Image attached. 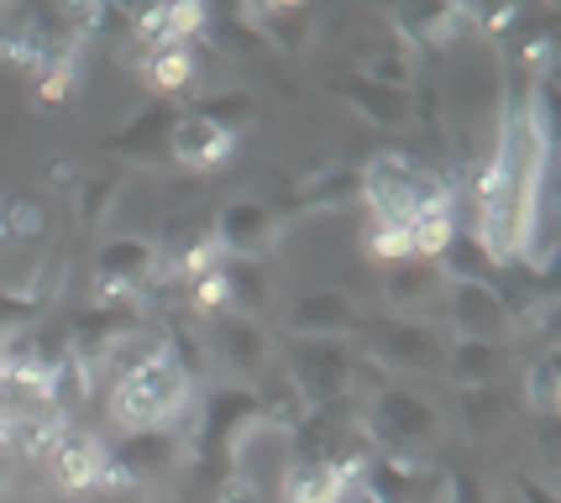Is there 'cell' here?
<instances>
[{
    "label": "cell",
    "mask_w": 561,
    "mask_h": 503,
    "mask_svg": "<svg viewBox=\"0 0 561 503\" xmlns=\"http://www.w3.org/2000/svg\"><path fill=\"white\" fill-rule=\"evenodd\" d=\"M546 163H551V116H546V84L510 79L499 142L483 173L472 179L478 226L472 237L499 267L530 263L536 258L540 205H546Z\"/></svg>",
    "instance_id": "cell-1"
},
{
    "label": "cell",
    "mask_w": 561,
    "mask_h": 503,
    "mask_svg": "<svg viewBox=\"0 0 561 503\" xmlns=\"http://www.w3.org/2000/svg\"><path fill=\"white\" fill-rule=\"evenodd\" d=\"M357 194L367 199L373 220H393V226H410L425 210H457L451 179L440 168L415 163L410 152H373L357 168Z\"/></svg>",
    "instance_id": "cell-2"
},
{
    "label": "cell",
    "mask_w": 561,
    "mask_h": 503,
    "mask_svg": "<svg viewBox=\"0 0 561 503\" xmlns=\"http://www.w3.org/2000/svg\"><path fill=\"white\" fill-rule=\"evenodd\" d=\"M190 404H195V384H190L184 367L169 357V346H163V357L122 373V378L111 384V399H105L111 420H116L126 435L179 431V420L190 414Z\"/></svg>",
    "instance_id": "cell-3"
},
{
    "label": "cell",
    "mask_w": 561,
    "mask_h": 503,
    "mask_svg": "<svg viewBox=\"0 0 561 503\" xmlns=\"http://www.w3.org/2000/svg\"><path fill=\"white\" fill-rule=\"evenodd\" d=\"M367 446H383V456H420L425 446L440 441V409L404 384L373 388L357 409Z\"/></svg>",
    "instance_id": "cell-4"
},
{
    "label": "cell",
    "mask_w": 561,
    "mask_h": 503,
    "mask_svg": "<svg viewBox=\"0 0 561 503\" xmlns=\"http://www.w3.org/2000/svg\"><path fill=\"white\" fill-rule=\"evenodd\" d=\"M367 335V357L378 362L389 378H410V373H440V362H446V341L451 335L440 331V320H373L363 325Z\"/></svg>",
    "instance_id": "cell-5"
},
{
    "label": "cell",
    "mask_w": 561,
    "mask_h": 503,
    "mask_svg": "<svg viewBox=\"0 0 561 503\" xmlns=\"http://www.w3.org/2000/svg\"><path fill=\"white\" fill-rule=\"evenodd\" d=\"M210 231H216L220 252H226L231 263H268L284 220L273 210V199H263V194H237V199H226L216 216H210Z\"/></svg>",
    "instance_id": "cell-6"
},
{
    "label": "cell",
    "mask_w": 561,
    "mask_h": 503,
    "mask_svg": "<svg viewBox=\"0 0 561 503\" xmlns=\"http://www.w3.org/2000/svg\"><path fill=\"white\" fill-rule=\"evenodd\" d=\"M440 331L451 335V341H504V346H510L514 315H510L504 288L451 284V278H446V294H440Z\"/></svg>",
    "instance_id": "cell-7"
},
{
    "label": "cell",
    "mask_w": 561,
    "mask_h": 503,
    "mask_svg": "<svg viewBox=\"0 0 561 503\" xmlns=\"http://www.w3.org/2000/svg\"><path fill=\"white\" fill-rule=\"evenodd\" d=\"M205 346H210V357L226 362V373H237V384H247V388L263 384V373H268V362H273V335L257 315H237V310L216 315V331L205 335Z\"/></svg>",
    "instance_id": "cell-8"
},
{
    "label": "cell",
    "mask_w": 561,
    "mask_h": 503,
    "mask_svg": "<svg viewBox=\"0 0 561 503\" xmlns=\"http://www.w3.org/2000/svg\"><path fill=\"white\" fill-rule=\"evenodd\" d=\"M158 267V247L147 237H111L95 258V294L100 305H116V299H137V288L152 278Z\"/></svg>",
    "instance_id": "cell-9"
},
{
    "label": "cell",
    "mask_w": 561,
    "mask_h": 503,
    "mask_svg": "<svg viewBox=\"0 0 561 503\" xmlns=\"http://www.w3.org/2000/svg\"><path fill=\"white\" fill-rule=\"evenodd\" d=\"M363 315L357 305L336 294V288H305L289 305V335L294 341H352L363 335Z\"/></svg>",
    "instance_id": "cell-10"
},
{
    "label": "cell",
    "mask_w": 561,
    "mask_h": 503,
    "mask_svg": "<svg viewBox=\"0 0 561 503\" xmlns=\"http://www.w3.org/2000/svg\"><path fill=\"white\" fill-rule=\"evenodd\" d=\"M231 152H237V132H226L195 111H179L169 126V142H163V158L190 168V173H216V168H226Z\"/></svg>",
    "instance_id": "cell-11"
},
{
    "label": "cell",
    "mask_w": 561,
    "mask_h": 503,
    "mask_svg": "<svg viewBox=\"0 0 561 503\" xmlns=\"http://www.w3.org/2000/svg\"><path fill=\"white\" fill-rule=\"evenodd\" d=\"M440 294H446V273L440 263H399L383 273V299L399 320H436L440 315Z\"/></svg>",
    "instance_id": "cell-12"
},
{
    "label": "cell",
    "mask_w": 561,
    "mask_h": 503,
    "mask_svg": "<svg viewBox=\"0 0 561 503\" xmlns=\"http://www.w3.org/2000/svg\"><path fill=\"white\" fill-rule=\"evenodd\" d=\"M514 367V352L504 341H446L440 373L457 388H504Z\"/></svg>",
    "instance_id": "cell-13"
},
{
    "label": "cell",
    "mask_w": 561,
    "mask_h": 503,
    "mask_svg": "<svg viewBox=\"0 0 561 503\" xmlns=\"http://www.w3.org/2000/svg\"><path fill=\"white\" fill-rule=\"evenodd\" d=\"M48 472L64 493H95L100 478H105V446H100L90 431H64L58 446L48 451Z\"/></svg>",
    "instance_id": "cell-14"
},
{
    "label": "cell",
    "mask_w": 561,
    "mask_h": 503,
    "mask_svg": "<svg viewBox=\"0 0 561 503\" xmlns=\"http://www.w3.org/2000/svg\"><path fill=\"white\" fill-rule=\"evenodd\" d=\"M336 95H342L367 126H378V132L415 126V95H404V90H378V84H367L357 73H342V79H336Z\"/></svg>",
    "instance_id": "cell-15"
},
{
    "label": "cell",
    "mask_w": 561,
    "mask_h": 503,
    "mask_svg": "<svg viewBox=\"0 0 561 503\" xmlns=\"http://www.w3.org/2000/svg\"><path fill=\"white\" fill-rule=\"evenodd\" d=\"M352 478H346L342 467H331V461H294L284 467V478H278V499L284 503H342Z\"/></svg>",
    "instance_id": "cell-16"
},
{
    "label": "cell",
    "mask_w": 561,
    "mask_h": 503,
    "mask_svg": "<svg viewBox=\"0 0 561 503\" xmlns=\"http://www.w3.org/2000/svg\"><path fill=\"white\" fill-rule=\"evenodd\" d=\"M242 11L252 32L284 53H299L310 43V32H316V11L310 5H242Z\"/></svg>",
    "instance_id": "cell-17"
},
{
    "label": "cell",
    "mask_w": 561,
    "mask_h": 503,
    "mask_svg": "<svg viewBox=\"0 0 561 503\" xmlns=\"http://www.w3.org/2000/svg\"><path fill=\"white\" fill-rule=\"evenodd\" d=\"M142 69H147V84H152L158 95H190L199 79L195 48H147Z\"/></svg>",
    "instance_id": "cell-18"
},
{
    "label": "cell",
    "mask_w": 561,
    "mask_h": 503,
    "mask_svg": "<svg viewBox=\"0 0 561 503\" xmlns=\"http://www.w3.org/2000/svg\"><path fill=\"white\" fill-rule=\"evenodd\" d=\"M173 105H158V111H147L142 121H131L122 137L111 142V152H122V158H163V142H169V126H173Z\"/></svg>",
    "instance_id": "cell-19"
},
{
    "label": "cell",
    "mask_w": 561,
    "mask_h": 503,
    "mask_svg": "<svg viewBox=\"0 0 561 503\" xmlns=\"http://www.w3.org/2000/svg\"><path fill=\"white\" fill-rule=\"evenodd\" d=\"M79 90V43H58L48 64L37 69V100L43 105H64Z\"/></svg>",
    "instance_id": "cell-20"
},
{
    "label": "cell",
    "mask_w": 561,
    "mask_h": 503,
    "mask_svg": "<svg viewBox=\"0 0 561 503\" xmlns=\"http://www.w3.org/2000/svg\"><path fill=\"white\" fill-rule=\"evenodd\" d=\"M226 284H231V310L257 315L273 294V273H268V263H231L226 258Z\"/></svg>",
    "instance_id": "cell-21"
},
{
    "label": "cell",
    "mask_w": 561,
    "mask_h": 503,
    "mask_svg": "<svg viewBox=\"0 0 561 503\" xmlns=\"http://www.w3.org/2000/svg\"><path fill=\"white\" fill-rule=\"evenodd\" d=\"M457 237V210H425L410 220V252L420 263H440V252Z\"/></svg>",
    "instance_id": "cell-22"
},
{
    "label": "cell",
    "mask_w": 561,
    "mask_h": 503,
    "mask_svg": "<svg viewBox=\"0 0 561 503\" xmlns=\"http://www.w3.org/2000/svg\"><path fill=\"white\" fill-rule=\"evenodd\" d=\"M514 409L510 388H462V420L472 435H489L504 425V414Z\"/></svg>",
    "instance_id": "cell-23"
},
{
    "label": "cell",
    "mask_w": 561,
    "mask_h": 503,
    "mask_svg": "<svg viewBox=\"0 0 561 503\" xmlns=\"http://www.w3.org/2000/svg\"><path fill=\"white\" fill-rule=\"evenodd\" d=\"M363 252L373 258V263H383V267L410 263V258H415V252H410V226H393V220H373V216H367Z\"/></svg>",
    "instance_id": "cell-24"
},
{
    "label": "cell",
    "mask_w": 561,
    "mask_h": 503,
    "mask_svg": "<svg viewBox=\"0 0 561 503\" xmlns=\"http://www.w3.org/2000/svg\"><path fill=\"white\" fill-rule=\"evenodd\" d=\"M519 404L536 409V414H557V357L551 352H540L530 367H525V378H519Z\"/></svg>",
    "instance_id": "cell-25"
},
{
    "label": "cell",
    "mask_w": 561,
    "mask_h": 503,
    "mask_svg": "<svg viewBox=\"0 0 561 503\" xmlns=\"http://www.w3.org/2000/svg\"><path fill=\"white\" fill-rule=\"evenodd\" d=\"M195 116L216 121V126H226V132H242L247 121L257 116V100L247 95V90H226V95H199V100H195Z\"/></svg>",
    "instance_id": "cell-26"
},
{
    "label": "cell",
    "mask_w": 561,
    "mask_h": 503,
    "mask_svg": "<svg viewBox=\"0 0 561 503\" xmlns=\"http://www.w3.org/2000/svg\"><path fill=\"white\" fill-rule=\"evenodd\" d=\"M79 226L84 231H95V220L111 216V199H116V190H122V168H105L100 179H84L79 184Z\"/></svg>",
    "instance_id": "cell-27"
},
{
    "label": "cell",
    "mask_w": 561,
    "mask_h": 503,
    "mask_svg": "<svg viewBox=\"0 0 561 503\" xmlns=\"http://www.w3.org/2000/svg\"><path fill=\"white\" fill-rule=\"evenodd\" d=\"M48 231V210L37 205V199H11V205H0V241L16 237V241H37Z\"/></svg>",
    "instance_id": "cell-28"
},
{
    "label": "cell",
    "mask_w": 561,
    "mask_h": 503,
    "mask_svg": "<svg viewBox=\"0 0 561 503\" xmlns=\"http://www.w3.org/2000/svg\"><path fill=\"white\" fill-rule=\"evenodd\" d=\"M205 26H210V43H216L220 53H252L263 48V37L252 32V22H247V11H226V16H205Z\"/></svg>",
    "instance_id": "cell-29"
},
{
    "label": "cell",
    "mask_w": 561,
    "mask_h": 503,
    "mask_svg": "<svg viewBox=\"0 0 561 503\" xmlns=\"http://www.w3.org/2000/svg\"><path fill=\"white\" fill-rule=\"evenodd\" d=\"M195 310H205V315H226V310H231V284H226V263L195 278Z\"/></svg>",
    "instance_id": "cell-30"
},
{
    "label": "cell",
    "mask_w": 561,
    "mask_h": 503,
    "mask_svg": "<svg viewBox=\"0 0 561 503\" xmlns=\"http://www.w3.org/2000/svg\"><path fill=\"white\" fill-rule=\"evenodd\" d=\"M446 503H493V493H489V482L478 478V472L451 467V472H446Z\"/></svg>",
    "instance_id": "cell-31"
},
{
    "label": "cell",
    "mask_w": 561,
    "mask_h": 503,
    "mask_svg": "<svg viewBox=\"0 0 561 503\" xmlns=\"http://www.w3.org/2000/svg\"><path fill=\"white\" fill-rule=\"evenodd\" d=\"M43 179H48L53 190H79V184H84V173H79L73 158H48V173H43Z\"/></svg>",
    "instance_id": "cell-32"
},
{
    "label": "cell",
    "mask_w": 561,
    "mask_h": 503,
    "mask_svg": "<svg viewBox=\"0 0 561 503\" xmlns=\"http://www.w3.org/2000/svg\"><path fill=\"white\" fill-rule=\"evenodd\" d=\"M514 493H519V503H557V493H551L540 478H519L514 482Z\"/></svg>",
    "instance_id": "cell-33"
},
{
    "label": "cell",
    "mask_w": 561,
    "mask_h": 503,
    "mask_svg": "<svg viewBox=\"0 0 561 503\" xmlns=\"http://www.w3.org/2000/svg\"><path fill=\"white\" fill-rule=\"evenodd\" d=\"M11 478H16V456H11L5 446H0V488H5Z\"/></svg>",
    "instance_id": "cell-34"
},
{
    "label": "cell",
    "mask_w": 561,
    "mask_h": 503,
    "mask_svg": "<svg viewBox=\"0 0 561 503\" xmlns=\"http://www.w3.org/2000/svg\"><path fill=\"white\" fill-rule=\"evenodd\" d=\"M342 503H378V499H373V493H367L363 482H352V488H346V499H342Z\"/></svg>",
    "instance_id": "cell-35"
}]
</instances>
